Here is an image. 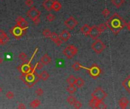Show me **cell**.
Listing matches in <instances>:
<instances>
[{"label":"cell","mask_w":130,"mask_h":109,"mask_svg":"<svg viewBox=\"0 0 130 109\" xmlns=\"http://www.w3.org/2000/svg\"><path fill=\"white\" fill-rule=\"evenodd\" d=\"M62 9V5L58 1H53V6H52V9L55 12H59L60 9Z\"/></svg>","instance_id":"603a6c76"},{"label":"cell","mask_w":130,"mask_h":109,"mask_svg":"<svg viewBox=\"0 0 130 109\" xmlns=\"http://www.w3.org/2000/svg\"><path fill=\"white\" fill-rule=\"evenodd\" d=\"M105 48H106L105 44L99 39L95 40L91 45V49L96 54H101V52H103Z\"/></svg>","instance_id":"3957f363"},{"label":"cell","mask_w":130,"mask_h":109,"mask_svg":"<svg viewBox=\"0 0 130 109\" xmlns=\"http://www.w3.org/2000/svg\"><path fill=\"white\" fill-rule=\"evenodd\" d=\"M40 12L36 8V7H31L27 12V16L31 20H34L36 18H40Z\"/></svg>","instance_id":"8992f818"},{"label":"cell","mask_w":130,"mask_h":109,"mask_svg":"<svg viewBox=\"0 0 130 109\" xmlns=\"http://www.w3.org/2000/svg\"><path fill=\"white\" fill-rule=\"evenodd\" d=\"M51 61H52V59H51V58L48 55L47 53H45L44 55H43L41 57V58H40V61H41L43 64H44V65L49 64L51 62Z\"/></svg>","instance_id":"d6986e66"},{"label":"cell","mask_w":130,"mask_h":109,"mask_svg":"<svg viewBox=\"0 0 130 109\" xmlns=\"http://www.w3.org/2000/svg\"><path fill=\"white\" fill-rule=\"evenodd\" d=\"M106 24H107V27L114 34L119 33L125 27V26L126 25L125 21H124V19L116 13L113 15L107 20Z\"/></svg>","instance_id":"6da1fadb"},{"label":"cell","mask_w":130,"mask_h":109,"mask_svg":"<svg viewBox=\"0 0 130 109\" xmlns=\"http://www.w3.org/2000/svg\"><path fill=\"white\" fill-rule=\"evenodd\" d=\"M98 28L99 31L102 33H104V32L107 30V26L106 24H101L98 25Z\"/></svg>","instance_id":"4dcf8cb0"},{"label":"cell","mask_w":130,"mask_h":109,"mask_svg":"<svg viewBox=\"0 0 130 109\" xmlns=\"http://www.w3.org/2000/svg\"><path fill=\"white\" fill-rule=\"evenodd\" d=\"M125 3V0H111V3L117 9L120 8Z\"/></svg>","instance_id":"7402d4cb"},{"label":"cell","mask_w":130,"mask_h":109,"mask_svg":"<svg viewBox=\"0 0 130 109\" xmlns=\"http://www.w3.org/2000/svg\"><path fill=\"white\" fill-rule=\"evenodd\" d=\"M73 105H74V107H75V108H78H78H81V107H82V104H81V102H80L79 101H77V100L75 101V102L74 103V104H73Z\"/></svg>","instance_id":"f35d334b"},{"label":"cell","mask_w":130,"mask_h":109,"mask_svg":"<svg viewBox=\"0 0 130 109\" xmlns=\"http://www.w3.org/2000/svg\"><path fill=\"white\" fill-rule=\"evenodd\" d=\"M49 77H50V74H49V73L47 71H46V70H43L39 74L40 80H42L43 81L47 80L49 79Z\"/></svg>","instance_id":"44dd1931"},{"label":"cell","mask_w":130,"mask_h":109,"mask_svg":"<svg viewBox=\"0 0 130 109\" xmlns=\"http://www.w3.org/2000/svg\"><path fill=\"white\" fill-rule=\"evenodd\" d=\"M75 85L76 86L77 88H81L84 86V81L82 78L78 77V78H76V81H75Z\"/></svg>","instance_id":"cb8c5ba5"},{"label":"cell","mask_w":130,"mask_h":109,"mask_svg":"<svg viewBox=\"0 0 130 109\" xmlns=\"http://www.w3.org/2000/svg\"><path fill=\"white\" fill-rule=\"evenodd\" d=\"M24 4L27 7H32L34 5V1L33 0H26V1L24 2Z\"/></svg>","instance_id":"74e56055"},{"label":"cell","mask_w":130,"mask_h":109,"mask_svg":"<svg viewBox=\"0 0 130 109\" xmlns=\"http://www.w3.org/2000/svg\"><path fill=\"white\" fill-rule=\"evenodd\" d=\"M51 33H52V32L49 29H44L43 30V33H42L43 36L46 38H50V36H51Z\"/></svg>","instance_id":"f1b7e54d"},{"label":"cell","mask_w":130,"mask_h":109,"mask_svg":"<svg viewBox=\"0 0 130 109\" xmlns=\"http://www.w3.org/2000/svg\"><path fill=\"white\" fill-rule=\"evenodd\" d=\"M107 96V92L101 88V87H98L96 88L94 92L91 93V98H95L98 100L104 101Z\"/></svg>","instance_id":"5b68a950"},{"label":"cell","mask_w":130,"mask_h":109,"mask_svg":"<svg viewBox=\"0 0 130 109\" xmlns=\"http://www.w3.org/2000/svg\"><path fill=\"white\" fill-rule=\"evenodd\" d=\"M102 101L101 100H98L95 98H91V99L89 101V106L91 107V108H98V106L100 104V103Z\"/></svg>","instance_id":"e0dca14e"},{"label":"cell","mask_w":130,"mask_h":109,"mask_svg":"<svg viewBox=\"0 0 130 109\" xmlns=\"http://www.w3.org/2000/svg\"><path fill=\"white\" fill-rule=\"evenodd\" d=\"M126 26H127V28H128V30L130 31V21H129V22H128L127 24H126Z\"/></svg>","instance_id":"7bdbcfd3"},{"label":"cell","mask_w":130,"mask_h":109,"mask_svg":"<svg viewBox=\"0 0 130 109\" xmlns=\"http://www.w3.org/2000/svg\"><path fill=\"white\" fill-rule=\"evenodd\" d=\"M107 106L105 104L104 102H103V101L100 103V104L98 106V108H107Z\"/></svg>","instance_id":"ab89813d"},{"label":"cell","mask_w":130,"mask_h":109,"mask_svg":"<svg viewBox=\"0 0 130 109\" xmlns=\"http://www.w3.org/2000/svg\"><path fill=\"white\" fill-rule=\"evenodd\" d=\"M32 21L34 22V24L35 25H37V24H40V18H36V19L33 20Z\"/></svg>","instance_id":"60d3db41"},{"label":"cell","mask_w":130,"mask_h":109,"mask_svg":"<svg viewBox=\"0 0 130 109\" xmlns=\"http://www.w3.org/2000/svg\"><path fill=\"white\" fill-rule=\"evenodd\" d=\"M85 69L88 70L89 75L94 79H97L101 74V70L97 64H94L91 67Z\"/></svg>","instance_id":"277c9868"},{"label":"cell","mask_w":130,"mask_h":109,"mask_svg":"<svg viewBox=\"0 0 130 109\" xmlns=\"http://www.w3.org/2000/svg\"><path fill=\"white\" fill-rule=\"evenodd\" d=\"M15 21H16V25H18V27H20L21 28H22L24 30H26L28 27V23L21 16H18L16 18Z\"/></svg>","instance_id":"9c48e42d"},{"label":"cell","mask_w":130,"mask_h":109,"mask_svg":"<svg viewBox=\"0 0 130 109\" xmlns=\"http://www.w3.org/2000/svg\"><path fill=\"white\" fill-rule=\"evenodd\" d=\"M35 94H36L37 96H41V95L43 94V89H41V88H38L37 89H36Z\"/></svg>","instance_id":"8d00e7d4"},{"label":"cell","mask_w":130,"mask_h":109,"mask_svg":"<svg viewBox=\"0 0 130 109\" xmlns=\"http://www.w3.org/2000/svg\"><path fill=\"white\" fill-rule=\"evenodd\" d=\"M2 92V89H1V87H0V92Z\"/></svg>","instance_id":"bcb514c9"},{"label":"cell","mask_w":130,"mask_h":109,"mask_svg":"<svg viewBox=\"0 0 130 109\" xmlns=\"http://www.w3.org/2000/svg\"><path fill=\"white\" fill-rule=\"evenodd\" d=\"M66 101H67V102L69 104H71V105H73L74 104V103L75 102V101H76V98L73 96V95H69L68 97H67V99H66Z\"/></svg>","instance_id":"f546056e"},{"label":"cell","mask_w":130,"mask_h":109,"mask_svg":"<svg viewBox=\"0 0 130 109\" xmlns=\"http://www.w3.org/2000/svg\"><path fill=\"white\" fill-rule=\"evenodd\" d=\"M26 107H25V105L23 104V103H20L19 104H18V108H25Z\"/></svg>","instance_id":"b9f144b4"},{"label":"cell","mask_w":130,"mask_h":109,"mask_svg":"<svg viewBox=\"0 0 130 109\" xmlns=\"http://www.w3.org/2000/svg\"><path fill=\"white\" fill-rule=\"evenodd\" d=\"M128 104V98L126 97H122L119 100V106L122 109L126 108Z\"/></svg>","instance_id":"ac0fdd59"},{"label":"cell","mask_w":130,"mask_h":109,"mask_svg":"<svg viewBox=\"0 0 130 109\" xmlns=\"http://www.w3.org/2000/svg\"><path fill=\"white\" fill-rule=\"evenodd\" d=\"M72 69H73L74 70H75V71L79 70L81 68H84V67H82V66L80 64V63H79V62H78V61H75V62L72 65Z\"/></svg>","instance_id":"4316f807"},{"label":"cell","mask_w":130,"mask_h":109,"mask_svg":"<svg viewBox=\"0 0 130 109\" xmlns=\"http://www.w3.org/2000/svg\"><path fill=\"white\" fill-rule=\"evenodd\" d=\"M3 63V58H1V56H0V64H1Z\"/></svg>","instance_id":"ee69618b"},{"label":"cell","mask_w":130,"mask_h":109,"mask_svg":"<svg viewBox=\"0 0 130 109\" xmlns=\"http://www.w3.org/2000/svg\"><path fill=\"white\" fill-rule=\"evenodd\" d=\"M24 30H24V29L21 28L20 27H18V25H16L12 28V30H11V33L15 36V37L18 38V37H19V36H22Z\"/></svg>","instance_id":"8fae6325"},{"label":"cell","mask_w":130,"mask_h":109,"mask_svg":"<svg viewBox=\"0 0 130 109\" xmlns=\"http://www.w3.org/2000/svg\"><path fill=\"white\" fill-rule=\"evenodd\" d=\"M62 53L68 59H72L75 55H77L78 48L75 47L74 45H69L63 49Z\"/></svg>","instance_id":"7a4b0ae2"},{"label":"cell","mask_w":130,"mask_h":109,"mask_svg":"<svg viewBox=\"0 0 130 109\" xmlns=\"http://www.w3.org/2000/svg\"><path fill=\"white\" fill-rule=\"evenodd\" d=\"M91 29V27H90L88 24H84L83 27H81L80 30H81V33H83L84 36H88L89 33H90Z\"/></svg>","instance_id":"ffe728a7"},{"label":"cell","mask_w":130,"mask_h":109,"mask_svg":"<svg viewBox=\"0 0 130 109\" xmlns=\"http://www.w3.org/2000/svg\"><path fill=\"white\" fill-rule=\"evenodd\" d=\"M53 0H44L43 2V7L44 9H46L47 11L50 12L52 9V6H53Z\"/></svg>","instance_id":"9a60e30c"},{"label":"cell","mask_w":130,"mask_h":109,"mask_svg":"<svg viewBox=\"0 0 130 109\" xmlns=\"http://www.w3.org/2000/svg\"><path fill=\"white\" fill-rule=\"evenodd\" d=\"M64 25L69 30H73L77 25H78V21L72 17L70 16L65 21H64Z\"/></svg>","instance_id":"52a82bcc"},{"label":"cell","mask_w":130,"mask_h":109,"mask_svg":"<svg viewBox=\"0 0 130 109\" xmlns=\"http://www.w3.org/2000/svg\"><path fill=\"white\" fill-rule=\"evenodd\" d=\"M40 104H41L40 101L39 99L37 98V99H34V100H33L32 101L30 102V106L32 108H36V107H37L38 106H40Z\"/></svg>","instance_id":"484cf974"},{"label":"cell","mask_w":130,"mask_h":109,"mask_svg":"<svg viewBox=\"0 0 130 109\" xmlns=\"http://www.w3.org/2000/svg\"><path fill=\"white\" fill-rule=\"evenodd\" d=\"M43 64L40 61H38L36 64H35V67H36V70H41L43 67Z\"/></svg>","instance_id":"d590c367"},{"label":"cell","mask_w":130,"mask_h":109,"mask_svg":"<svg viewBox=\"0 0 130 109\" xmlns=\"http://www.w3.org/2000/svg\"><path fill=\"white\" fill-rule=\"evenodd\" d=\"M66 91H67L69 94L72 95V94H74V93L77 91V87H75V86H74V84L69 85L68 87L66 88Z\"/></svg>","instance_id":"d4e9b609"},{"label":"cell","mask_w":130,"mask_h":109,"mask_svg":"<svg viewBox=\"0 0 130 109\" xmlns=\"http://www.w3.org/2000/svg\"><path fill=\"white\" fill-rule=\"evenodd\" d=\"M18 70L22 73V74H27V73L30 72L31 70H32L30 63L27 62V63L23 64L21 66L18 67Z\"/></svg>","instance_id":"30bf717a"},{"label":"cell","mask_w":130,"mask_h":109,"mask_svg":"<svg viewBox=\"0 0 130 109\" xmlns=\"http://www.w3.org/2000/svg\"><path fill=\"white\" fill-rule=\"evenodd\" d=\"M9 37L8 35L5 33L4 30H0V41L2 43V45H5L9 42Z\"/></svg>","instance_id":"5bb4252c"},{"label":"cell","mask_w":130,"mask_h":109,"mask_svg":"<svg viewBox=\"0 0 130 109\" xmlns=\"http://www.w3.org/2000/svg\"><path fill=\"white\" fill-rule=\"evenodd\" d=\"M27 55H26V53L24 52H21L18 55V58L20 60H21L22 61H26V59H27Z\"/></svg>","instance_id":"d6a6232c"},{"label":"cell","mask_w":130,"mask_h":109,"mask_svg":"<svg viewBox=\"0 0 130 109\" xmlns=\"http://www.w3.org/2000/svg\"><path fill=\"white\" fill-rule=\"evenodd\" d=\"M102 15H103V16L104 17V18H107L109 15H110V10L108 9H104L103 11H102Z\"/></svg>","instance_id":"e575fe53"},{"label":"cell","mask_w":130,"mask_h":109,"mask_svg":"<svg viewBox=\"0 0 130 109\" xmlns=\"http://www.w3.org/2000/svg\"><path fill=\"white\" fill-rule=\"evenodd\" d=\"M66 81H67V83H68L69 85H71V84H74V85H75V81H76V78H75L73 75H70V76L67 78Z\"/></svg>","instance_id":"83f0119b"},{"label":"cell","mask_w":130,"mask_h":109,"mask_svg":"<svg viewBox=\"0 0 130 109\" xmlns=\"http://www.w3.org/2000/svg\"><path fill=\"white\" fill-rule=\"evenodd\" d=\"M101 34V33L99 31V30L98 28V26L94 25V26L91 27V29L89 36H91L92 40H95L98 39V37L100 36Z\"/></svg>","instance_id":"ba28073f"},{"label":"cell","mask_w":130,"mask_h":109,"mask_svg":"<svg viewBox=\"0 0 130 109\" xmlns=\"http://www.w3.org/2000/svg\"><path fill=\"white\" fill-rule=\"evenodd\" d=\"M46 18H47V21H49V22H53V21L56 19V17H55L54 15L50 13V14H48V15H47Z\"/></svg>","instance_id":"1f68e13d"},{"label":"cell","mask_w":130,"mask_h":109,"mask_svg":"<svg viewBox=\"0 0 130 109\" xmlns=\"http://www.w3.org/2000/svg\"><path fill=\"white\" fill-rule=\"evenodd\" d=\"M122 85L124 89L128 92V93L130 94V74L122 81Z\"/></svg>","instance_id":"2e32d148"},{"label":"cell","mask_w":130,"mask_h":109,"mask_svg":"<svg viewBox=\"0 0 130 109\" xmlns=\"http://www.w3.org/2000/svg\"><path fill=\"white\" fill-rule=\"evenodd\" d=\"M6 97L8 98V99H12L14 97H15V94L12 91H8L6 94Z\"/></svg>","instance_id":"836d02e7"},{"label":"cell","mask_w":130,"mask_h":109,"mask_svg":"<svg viewBox=\"0 0 130 109\" xmlns=\"http://www.w3.org/2000/svg\"><path fill=\"white\" fill-rule=\"evenodd\" d=\"M59 36L62 42H67L71 37V33H69V31L66 30H63Z\"/></svg>","instance_id":"4fadbf2b"},{"label":"cell","mask_w":130,"mask_h":109,"mask_svg":"<svg viewBox=\"0 0 130 109\" xmlns=\"http://www.w3.org/2000/svg\"><path fill=\"white\" fill-rule=\"evenodd\" d=\"M2 46V43H1V41H0V46Z\"/></svg>","instance_id":"f6af8a7d"},{"label":"cell","mask_w":130,"mask_h":109,"mask_svg":"<svg viewBox=\"0 0 130 109\" xmlns=\"http://www.w3.org/2000/svg\"><path fill=\"white\" fill-rule=\"evenodd\" d=\"M50 38L51 39V40H52L57 46H60L62 45V40L60 39L59 36L57 35V34H56V33H54V32H52L51 36H50Z\"/></svg>","instance_id":"7c38bea8"}]
</instances>
